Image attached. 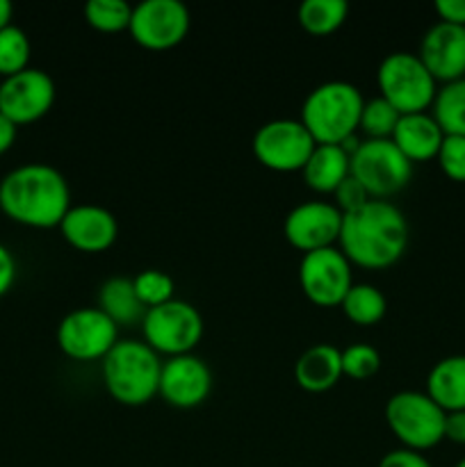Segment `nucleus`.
Listing matches in <instances>:
<instances>
[{
	"mask_svg": "<svg viewBox=\"0 0 465 467\" xmlns=\"http://www.w3.org/2000/svg\"><path fill=\"white\" fill-rule=\"evenodd\" d=\"M119 342V327L96 308L71 310L57 327V347L78 363L103 360Z\"/></svg>",
	"mask_w": 465,
	"mask_h": 467,
	"instance_id": "nucleus-10",
	"label": "nucleus"
},
{
	"mask_svg": "<svg viewBox=\"0 0 465 467\" xmlns=\"http://www.w3.org/2000/svg\"><path fill=\"white\" fill-rule=\"evenodd\" d=\"M445 410L427 392L401 390L386 404V422L397 441L422 454L445 441Z\"/></svg>",
	"mask_w": 465,
	"mask_h": 467,
	"instance_id": "nucleus-5",
	"label": "nucleus"
},
{
	"mask_svg": "<svg viewBox=\"0 0 465 467\" xmlns=\"http://www.w3.org/2000/svg\"><path fill=\"white\" fill-rule=\"evenodd\" d=\"M363 108L365 99L358 87L345 80H328L305 96L299 121L317 144L340 146L360 128Z\"/></svg>",
	"mask_w": 465,
	"mask_h": 467,
	"instance_id": "nucleus-4",
	"label": "nucleus"
},
{
	"mask_svg": "<svg viewBox=\"0 0 465 467\" xmlns=\"http://www.w3.org/2000/svg\"><path fill=\"white\" fill-rule=\"evenodd\" d=\"M108 395L121 406H144L160 392L162 360L144 340H119L103 360Z\"/></svg>",
	"mask_w": 465,
	"mask_h": 467,
	"instance_id": "nucleus-3",
	"label": "nucleus"
},
{
	"mask_svg": "<svg viewBox=\"0 0 465 467\" xmlns=\"http://www.w3.org/2000/svg\"><path fill=\"white\" fill-rule=\"evenodd\" d=\"M299 285L310 304L336 308L354 285L351 263L337 246L305 254L299 265Z\"/></svg>",
	"mask_w": 465,
	"mask_h": 467,
	"instance_id": "nucleus-11",
	"label": "nucleus"
},
{
	"mask_svg": "<svg viewBox=\"0 0 465 467\" xmlns=\"http://www.w3.org/2000/svg\"><path fill=\"white\" fill-rule=\"evenodd\" d=\"M399 117L401 114L381 96L365 100L363 114H360V130L367 135V140H390Z\"/></svg>",
	"mask_w": 465,
	"mask_h": 467,
	"instance_id": "nucleus-28",
	"label": "nucleus"
},
{
	"mask_svg": "<svg viewBox=\"0 0 465 467\" xmlns=\"http://www.w3.org/2000/svg\"><path fill=\"white\" fill-rule=\"evenodd\" d=\"M349 16L346 0H304L296 9V21L308 35H333Z\"/></svg>",
	"mask_w": 465,
	"mask_h": 467,
	"instance_id": "nucleus-24",
	"label": "nucleus"
},
{
	"mask_svg": "<svg viewBox=\"0 0 465 467\" xmlns=\"http://www.w3.org/2000/svg\"><path fill=\"white\" fill-rule=\"evenodd\" d=\"M427 395L445 413L465 410V356L438 360L427 377Z\"/></svg>",
	"mask_w": 465,
	"mask_h": 467,
	"instance_id": "nucleus-21",
	"label": "nucleus"
},
{
	"mask_svg": "<svg viewBox=\"0 0 465 467\" xmlns=\"http://www.w3.org/2000/svg\"><path fill=\"white\" fill-rule=\"evenodd\" d=\"M340 308L349 322L358 324V327H374L386 317L388 301L378 287L360 283V285H351Z\"/></svg>",
	"mask_w": 465,
	"mask_h": 467,
	"instance_id": "nucleus-25",
	"label": "nucleus"
},
{
	"mask_svg": "<svg viewBox=\"0 0 465 467\" xmlns=\"http://www.w3.org/2000/svg\"><path fill=\"white\" fill-rule=\"evenodd\" d=\"M418 57L436 82L465 78V27L438 21L422 36Z\"/></svg>",
	"mask_w": 465,
	"mask_h": 467,
	"instance_id": "nucleus-16",
	"label": "nucleus"
},
{
	"mask_svg": "<svg viewBox=\"0 0 465 467\" xmlns=\"http://www.w3.org/2000/svg\"><path fill=\"white\" fill-rule=\"evenodd\" d=\"M132 285H135L137 296H140L146 310L158 308V306L171 301L173 290H176L173 278L167 272H160V269H144V272L132 278Z\"/></svg>",
	"mask_w": 465,
	"mask_h": 467,
	"instance_id": "nucleus-29",
	"label": "nucleus"
},
{
	"mask_svg": "<svg viewBox=\"0 0 465 467\" xmlns=\"http://www.w3.org/2000/svg\"><path fill=\"white\" fill-rule=\"evenodd\" d=\"M436 160L450 181L465 182V137H445Z\"/></svg>",
	"mask_w": 465,
	"mask_h": 467,
	"instance_id": "nucleus-31",
	"label": "nucleus"
},
{
	"mask_svg": "<svg viewBox=\"0 0 465 467\" xmlns=\"http://www.w3.org/2000/svg\"><path fill=\"white\" fill-rule=\"evenodd\" d=\"M59 231L73 249L82 254H103L117 242L119 223L117 217L100 205H71Z\"/></svg>",
	"mask_w": 465,
	"mask_h": 467,
	"instance_id": "nucleus-17",
	"label": "nucleus"
},
{
	"mask_svg": "<svg viewBox=\"0 0 465 467\" xmlns=\"http://www.w3.org/2000/svg\"><path fill=\"white\" fill-rule=\"evenodd\" d=\"M304 182L319 194H333L351 176V155L342 146L317 144L301 169Z\"/></svg>",
	"mask_w": 465,
	"mask_h": 467,
	"instance_id": "nucleus-20",
	"label": "nucleus"
},
{
	"mask_svg": "<svg viewBox=\"0 0 465 467\" xmlns=\"http://www.w3.org/2000/svg\"><path fill=\"white\" fill-rule=\"evenodd\" d=\"M456 467H465V459H460L459 463H456Z\"/></svg>",
	"mask_w": 465,
	"mask_h": 467,
	"instance_id": "nucleus-39",
	"label": "nucleus"
},
{
	"mask_svg": "<svg viewBox=\"0 0 465 467\" xmlns=\"http://www.w3.org/2000/svg\"><path fill=\"white\" fill-rule=\"evenodd\" d=\"M367 201L369 194L363 190V185H360L354 176L346 178V181L333 192V203L337 205V210H340L342 214L354 213V210H358L360 205H365Z\"/></svg>",
	"mask_w": 465,
	"mask_h": 467,
	"instance_id": "nucleus-32",
	"label": "nucleus"
},
{
	"mask_svg": "<svg viewBox=\"0 0 465 467\" xmlns=\"http://www.w3.org/2000/svg\"><path fill=\"white\" fill-rule=\"evenodd\" d=\"M55 82L41 68L27 67L26 71L0 80V114L16 126L39 121L53 109Z\"/></svg>",
	"mask_w": 465,
	"mask_h": 467,
	"instance_id": "nucleus-13",
	"label": "nucleus"
},
{
	"mask_svg": "<svg viewBox=\"0 0 465 467\" xmlns=\"http://www.w3.org/2000/svg\"><path fill=\"white\" fill-rule=\"evenodd\" d=\"M342 217L345 214L337 210L336 203L305 201L287 213L283 233L296 251H301L304 255L313 254V251L336 246V242L340 240Z\"/></svg>",
	"mask_w": 465,
	"mask_h": 467,
	"instance_id": "nucleus-14",
	"label": "nucleus"
},
{
	"mask_svg": "<svg viewBox=\"0 0 465 467\" xmlns=\"http://www.w3.org/2000/svg\"><path fill=\"white\" fill-rule=\"evenodd\" d=\"M342 351L333 345H313L294 363L296 386L305 392H328L340 383Z\"/></svg>",
	"mask_w": 465,
	"mask_h": 467,
	"instance_id": "nucleus-19",
	"label": "nucleus"
},
{
	"mask_svg": "<svg viewBox=\"0 0 465 467\" xmlns=\"http://www.w3.org/2000/svg\"><path fill=\"white\" fill-rule=\"evenodd\" d=\"M340 251L363 269H388L408 246V222L390 201L369 199L342 217Z\"/></svg>",
	"mask_w": 465,
	"mask_h": 467,
	"instance_id": "nucleus-1",
	"label": "nucleus"
},
{
	"mask_svg": "<svg viewBox=\"0 0 465 467\" xmlns=\"http://www.w3.org/2000/svg\"><path fill=\"white\" fill-rule=\"evenodd\" d=\"M128 32L141 48L169 50L190 32V9L181 0H144L132 7Z\"/></svg>",
	"mask_w": 465,
	"mask_h": 467,
	"instance_id": "nucleus-12",
	"label": "nucleus"
},
{
	"mask_svg": "<svg viewBox=\"0 0 465 467\" xmlns=\"http://www.w3.org/2000/svg\"><path fill=\"white\" fill-rule=\"evenodd\" d=\"M378 467H431L427 456L422 451H413V450H392L378 461Z\"/></svg>",
	"mask_w": 465,
	"mask_h": 467,
	"instance_id": "nucleus-33",
	"label": "nucleus"
},
{
	"mask_svg": "<svg viewBox=\"0 0 465 467\" xmlns=\"http://www.w3.org/2000/svg\"><path fill=\"white\" fill-rule=\"evenodd\" d=\"M203 317L191 304L171 299L158 308L146 310L141 319L144 342L158 356H187L203 337Z\"/></svg>",
	"mask_w": 465,
	"mask_h": 467,
	"instance_id": "nucleus-8",
	"label": "nucleus"
},
{
	"mask_svg": "<svg viewBox=\"0 0 465 467\" xmlns=\"http://www.w3.org/2000/svg\"><path fill=\"white\" fill-rule=\"evenodd\" d=\"M390 140L410 162H427L438 158L445 135L431 114L418 112L401 114Z\"/></svg>",
	"mask_w": 465,
	"mask_h": 467,
	"instance_id": "nucleus-18",
	"label": "nucleus"
},
{
	"mask_svg": "<svg viewBox=\"0 0 465 467\" xmlns=\"http://www.w3.org/2000/svg\"><path fill=\"white\" fill-rule=\"evenodd\" d=\"M98 308L112 319L117 327H132V324H141L146 308L137 296L132 278L126 276H112L100 285L98 292Z\"/></svg>",
	"mask_w": 465,
	"mask_h": 467,
	"instance_id": "nucleus-22",
	"label": "nucleus"
},
{
	"mask_svg": "<svg viewBox=\"0 0 465 467\" xmlns=\"http://www.w3.org/2000/svg\"><path fill=\"white\" fill-rule=\"evenodd\" d=\"M132 7L123 0H89L85 5V21L94 30L114 35L130 27Z\"/></svg>",
	"mask_w": 465,
	"mask_h": 467,
	"instance_id": "nucleus-26",
	"label": "nucleus"
},
{
	"mask_svg": "<svg viewBox=\"0 0 465 467\" xmlns=\"http://www.w3.org/2000/svg\"><path fill=\"white\" fill-rule=\"evenodd\" d=\"M210 390H212V372L199 356H173L162 363L158 395L173 409H196L208 400Z\"/></svg>",
	"mask_w": 465,
	"mask_h": 467,
	"instance_id": "nucleus-15",
	"label": "nucleus"
},
{
	"mask_svg": "<svg viewBox=\"0 0 465 467\" xmlns=\"http://www.w3.org/2000/svg\"><path fill=\"white\" fill-rule=\"evenodd\" d=\"M317 141L313 140L299 119H274L255 130L251 149L255 160L269 171H301Z\"/></svg>",
	"mask_w": 465,
	"mask_h": 467,
	"instance_id": "nucleus-9",
	"label": "nucleus"
},
{
	"mask_svg": "<svg viewBox=\"0 0 465 467\" xmlns=\"http://www.w3.org/2000/svg\"><path fill=\"white\" fill-rule=\"evenodd\" d=\"M351 176L363 185L369 199L388 201L408 185L413 162L392 140H363L351 155Z\"/></svg>",
	"mask_w": 465,
	"mask_h": 467,
	"instance_id": "nucleus-7",
	"label": "nucleus"
},
{
	"mask_svg": "<svg viewBox=\"0 0 465 467\" xmlns=\"http://www.w3.org/2000/svg\"><path fill=\"white\" fill-rule=\"evenodd\" d=\"M381 369V354L367 342H356L342 351V374L356 381L372 379Z\"/></svg>",
	"mask_w": 465,
	"mask_h": 467,
	"instance_id": "nucleus-30",
	"label": "nucleus"
},
{
	"mask_svg": "<svg viewBox=\"0 0 465 467\" xmlns=\"http://www.w3.org/2000/svg\"><path fill=\"white\" fill-rule=\"evenodd\" d=\"M431 117L445 137H465V78L447 82L438 89Z\"/></svg>",
	"mask_w": 465,
	"mask_h": 467,
	"instance_id": "nucleus-23",
	"label": "nucleus"
},
{
	"mask_svg": "<svg viewBox=\"0 0 465 467\" xmlns=\"http://www.w3.org/2000/svg\"><path fill=\"white\" fill-rule=\"evenodd\" d=\"M381 99L399 114L427 112L438 94V82L415 53L397 50L386 55L377 71Z\"/></svg>",
	"mask_w": 465,
	"mask_h": 467,
	"instance_id": "nucleus-6",
	"label": "nucleus"
},
{
	"mask_svg": "<svg viewBox=\"0 0 465 467\" xmlns=\"http://www.w3.org/2000/svg\"><path fill=\"white\" fill-rule=\"evenodd\" d=\"M12 14H14L12 3H9V0H0V30L12 23Z\"/></svg>",
	"mask_w": 465,
	"mask_h": 467,
	"instance_id": "nucleus-38",
	"label": "nucleus"
},
{
	"mask_svg": "<svg viewBox=\"0 0 465 467\" xmlns=\"http://www.w3.org/2000/svg\"><path fill=\"white\" fill-rule=\"evenodd\" d=\"M14 281H16V260L7 246L0 244V296L12 290Z\"/></svg>",
	"mask_w": 465,
	"mask_h": 467,
	"instance_id": "nucleus-35",
	"label": "nucleus"
},
{
	"mask_svg": "<svg viewBox=\"0 0 465 467\" xmlns=\"http://www.w3.org/2000/svg\"><path fill=\"white\" fill-rule=\"evenodd\" d=\"M445 441L465 447V410L447 413L445 418Z\"/></svg>",
	"mask_w": 465,
	"mask_h": 467,
	"instance_id": "nucleus-36",
	"label": "nucleus"
},
{
	"mask_svg": "<svg viewBox=\"0 0 465 467\" xmlns=\"http://www.w3.org/2000/svg\"><path fill=\"white\" fill-rule=\"evenodd\" d=\"M0 210L21 226L59 228L71 210V190L50 164H21L0 181Z\"/></svg>",
	"mask_w": 465,
	"mask_h": 467,
	"instance_id": "nucleus-2",
	"label": "nucleus"
},
{
	"mask_svg": "<svg viewBox=\"0 0 465 467\" xmlns=\"http://www.w3.org/2000/svg\"><path fill=\"white\" fill-rule=\"evenodd\" d=\"M16 130H18L16 123L9 121L5 114H0V155L7 153V150L14 146V141H16Z\"/></svg>",
	"mask_w": 465,
	"mask_h": 467,
	"instance_id": "nucleus-37",
	"label": "nucleus"
},
{
	"mask_svg": "<svg viewBox=\"0 0 465 467\" xmlns=\"http://www.w3.org/2000/svg\"><path fill=\"white\" fill-rule=\"evenodd\" d=\"M433 9L440 23L465 27V0H436Z\"/></svg>",
	"mask_w": 465,
	"mask_h": 467,
	"instance_id": "nucleus-34",
	"label": "nucleus"
},
{
	"mask_svg": "<svg viewBox=\"0 0 465 467\" xmlns=\"http://www.w3.org/2000/svg\"><path fill=\"white\" fill-rule=\"evenodd\" d=\"M32 46L26 32L18 26L9 23L0 30V76L9 78L26 71L30 62Z\"/></svg>",
	"mask_w": 465,
	"mask_h": 467,
	"instance_id": "nucleus-27",
	"label": "nucleus"
}]
</instances>
